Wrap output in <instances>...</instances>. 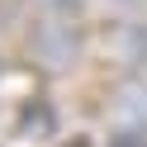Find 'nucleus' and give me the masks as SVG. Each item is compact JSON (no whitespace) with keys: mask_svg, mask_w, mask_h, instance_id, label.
<instances>
[{"mask_svg":"<svg viewBox=\"0 0 147 147\" xmlns=\"http://www.w3.org/2000/svg\"><path fill=\"white\" fill-rule=\"evenodd\" d=\"M109 147H147V138H138V133H119Z\"/></svg>","mask_w":147,"mask_h":147,"instance_id":"nucleus-1","label":"nucleus"},{"mask_svg":"<svg viewBox=\"0 0 147 147\" xmlns=\"http://www.w3.org/2000/svg\"><path fill=\"white\" fill-rule=\"evenodd\" d=\"M57 147H90V138H86V133H71V138H62Z\"/></svg>","mask_w":147,"mask_h":147,"instance_id":"nucleus-2","label":"nucleus"}]
</instances>
